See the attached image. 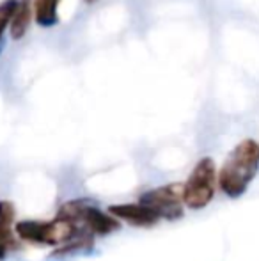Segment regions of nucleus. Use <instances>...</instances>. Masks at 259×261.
I'll use <instances>...</instances> for the list:
<instances>
[{"label": "nucleus", "mask_w": 259, "mask_h": 261, "mask_svg": "<svg viewBox=\"0 0 259 261\" xmlns=\"http://www.w3.org/2000/svg\"><path fill=\"white\" fill-rule=\"evenodd\" d=\"M18 4H20V0H4L0 4V38H2L6 27L11 23V20H13L14 13L18 9Z\"/></svg>", "instance_id": "9b49d317"}, {"label": "nucleus", "mask_w": 259, "mask_h": 261, "mask_svg": "<svg viewBox=\"0 0 259 261\" xmlns=\"http://www.w3.org/2000/svg\"><path fill=\"white\" fill-rule=\"evenodd\" d=\"M6 252H7V249L4 247L2 244H0V259H4V258H6Z\"/></svg>", "instance_id": "f8f14e48"}, {"label": "nucleus", "mask_w": 259, "mask_h": 261, "mask_svg": "<svg viewBox=\"0 0 259 261\" xmlns=\"http://www.w3.org/2000/svg\"><path fill=\"white\" fill-rule=\"evenodd\" d=\"M108 213L119 220L126 222L135 227H153L160 222V217L156 212H153L149 206L142 203H121L112 204L108 208Z\"/></svg>", "instance_id": "423d86ee"}, {"label": "nucleus", "mask_w": 259, "mask_h": 261, "mask_svg": "<svg viewBox=\"0 0 259 261\" xmlns=\"http://www.w3.org/2000/svg\"><path fill=\"white\" fill-rule=\"evenodd\" d=\"M93 245H94L93 237H87V234H76L73 240H69L68 244L61 245V247L53 252V258H64V256L82 254V252L91 251Z\"/></svg>", "instance_id": "9d476101"}, {"label": "nucleus", "mask_w": 259, "mask_h": 261, "mask_svg": "<svg viewBox=\"0 0 259 261\" xmlns=\"http://www.w3.org/2000/svg\"><path fill=\"white\" fill-rule=\"evenodd\" d=\"M57 217L71 222L78 234H87L93 238L107 237L121 227V222L116 217L105 213L93 201L87 199H73L64 203L57 212Z\"/></svg>", "instance_id": "f03ea898"}, {"label": "nucleus", "mask_w": 259, "mask_h": 261, "mask_svg": "<svg viewBox=\"0 0 259 261\" xmlns=\"http://www.w3.org/2000/svg\"><path fill=\"white\" fill-rule=\"evenodd\" d=\"M138 203L146 204L158 213L160 219L178 220L183 217V185L180 183H169L144 192Z\"/></svg>", "instance_id": "39448f33"}, {"label": "nucleus", "mask_w": 259, "mask_h": 261, "mask_svg": "<svg viewBox=\"0 0 259 261\" xmlns=\"http://www.w3.org/2000/svg\"><path fill=\"white\" fill-rule=\"evenodd\" d=\"M259 171V144L254 139L242 141L225 158L218 171V187L231 199H238L247 192Z\"/></svg>", "instance_id": "f257e3e1"}, {"label": "nucleus", "mask_w": 259, "mask_h": 261, "mask_svg": "<svg viewBox=\"0 0 259 261\" xmlns=\"http://www.w3.org/2000/svg\"><path fill=\"white\" fill-rule=\"evenodd\" d=\"M16 217V208L11 201H0V244L6 249L16 245L13 237V222Z\"/></svg>", "instance_id": "0eeeda50"}, {"label": "nucleus", "mask_w": 259, "mask_h": 261, "mask_svg": "<svg viewBox=\"0 0 259 261\" xmlns=\"http://www.w3.org/2000/svg\"><path fill=\"white\" fill-rule=\"evenodd\" d=\"M31 0H20L18 9L11 20V36L13 39H21L27 32L28 21H31Z\"/></svg>", "instance_id": "1a4fd4ad"}, {"label": "nucleus", "mask_w": 259, "mask_h": 261, "mask_svg": "<svg viewBox=\"0 0 259 261\" xmlns=\"http://www.w3.org/2000/svg\"><path fill=\"white\" fill-rule=\"evenodd\" d=\"M20 240L39 245H64L76 237V227L59 217L52 220H20L14 226Z\"/></svg>", "instance_id": "7ed1b4c3"}, {"label": "nucleus", "mask_w": 259, "mask_h": 261, "mask_svg": "<svg viewBox=\"0 0 259 261\" xmlns=\"http://www.w3.org/2000/svg\"><path fill=\"white\" fill-rule=\"evenodd\" d=\"M218 174L213 158L204 156L195 164L183 185V203L190 210H203L211 203L217 190Z\"/></svg>", "instance_id": "20e7f679"}, {"label": "nucleus", "mask_w": 259, "mask_h": 261, "mask_svg": "<svg viewBox=\"0 0 259 261\" xmlns=\"http://www.w3.org/2000/svg\"><path fill=\"white\" fill-rule=\"evenodd\" d=\"M59 2L61 0H34V16L41 27H53L59 21Z\"/></svg>", "instance_id": "6e6552de"}]
</instances>
